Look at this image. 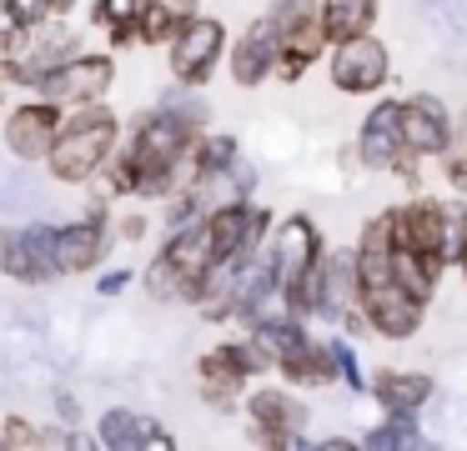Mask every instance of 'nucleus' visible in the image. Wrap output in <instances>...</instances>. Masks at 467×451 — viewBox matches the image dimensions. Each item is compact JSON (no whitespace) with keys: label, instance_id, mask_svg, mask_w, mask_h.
<instances>
[{"label":"nucleus","instance_id":"obj_1","mask_svg":"<svg viewBox=\"0 0 467 451\" xmlns=\"http://www.w3.org/2000/svg\"><path fill=\"white\" fill-rule=\"evenodd\" d=\"M357 301H362V316L372 331L382 336H412L422 326V296L402 286L397 276V261H392V210L377 220H367L362 231V246H357Z\"/></svg>","mask_w":467,"mask_h":451},{"label":"nucleus","instance_id":"obj_2","mask_svg":"<svg viewBox=\"0 0 467 451\" xmlns=\"http://www.w3.org/2000/svg\"><path fill=\"white\" fill-rule=\"evenodd\" d=\"M392 261L412 296H432L447 266V206L437 200H407L392 210Z\"/></svg>","mask_w":467,"mask_h":451},{"label":"nucleus","instance_id":"obj_3","mask_svg":"<svg viewBox=\"0 0 467 451\" xmlns=\"http://www.w3.org/2000/svg\"><path fill=\"white\" fill-rule=\"evenodd\" d=\"M116 146H121V126H116L111 110H106L101 100L76 106L71 116H66L61 136H56L51 156H46L51 180H61V186H81V180H91L96 170H106V160L116 156Z\"/></svg>","mask_w":467,"mask_h":451},{"label":"nucleus","instance_id":"obj_4","mask_svg":"<svg viewBox=\"0 0 467 451\" xmlns=\"http://www.w3.org/2000/svg\"><path fill=\"white\" fill-rule=\"evenodd\" d=\"M0 271L11 281H21V286H46V281L61 276L51 220H26V226L0 231Z\"/></svg>","mask_w":467,"mask_h":451},{"label":"nucleus","instance_id":"obj_5","mask_svg":"<svg viewBox=\"0 0 467 451\" xmlns=\"http://www.w3.org/2000/svg\"><path fill=\"white\" fill-rule=\"evenodd\" d=\"M111 80H116V60L91 50V56L56 60L41 76L36 96H51V100H61V106H91V100H101L106 90H111Z\"/></svg>","mask_w":467,"mask_h":451},{"label":"nucleus","instance_id":"obj_6","mask_svg":"<svg viewBox=\"0 0 467 451\" xmlns=\"http://www.w3.org/2000/svg\"><path fill=\"white\" fill-rule=\"evenodd\" d=\"M272 366V356L262 351V341H226V346H212L202 361H196V371H202L206 381V401H216V406H226V401L236 396V391L246 386V381L256 376V371Z\"/></svg>","mask_w":467,"mask_h":451},{"label":"nucleus","instance_id":"obj_7","mask_svg":"<svg viewBox=\"0 0 467 451\" xmlns=\"http://www.w3.org/2000/svg\"><path fill=\"white\" fill-rule=\"evenodd\" d=\"M66 126V106L51 96H36L26 100V106H16L11 116H5V150H11L16 160H46L56 146V136H61Z\"/></svg>","mask_w":467,"mask_h":451},{"label":"nucleus","instance_id":"obj_8","mask_svg":"<svg viewBox=\"0 0 467 451\" xmlns=\"http://www.w3.org/2000/svg\"><path fill=\"white\" fill-rule=\"evenodd\" d=\"M226 50V26L212 15H196L186 20L182 30H176L171 40V76L182 80V86H206L216 70V60H222Z\"/></svg>","mask_w":467,"mask_h":451},{"label":"nucleus","instance_id":"obj_9","mask_svg":"<svg viewBox=\"0 0 467 451\" xmlns=\"http://www.w3.org/2000/svg\"><path fill=\"white\" fill-rule=\"evenodd\" d=\"M392 76V60H387V46L377 36H352L337 40L332 50V86L347 90V96H372V90L387 86Z\"/></svg>","mask_w":467,"mask_h":451},{"label":"nucleus","instance_id":"obj_10","mask_svg":"<svg viewBox=\"0 0 467 451\" xmlns=\"http://www.w3.org/2000/svg\"><path fill=\"white\" fill-rule=\"evenodd\" d=\"M362 160L372 170H412L417 156L407 150V130H402V100H377L372 116L362 120Z\"/></svg>","mask_w":467,"mask_h":451},{"label":"nucleus","instance_id":"obj_11","mask_svg":"<svg viewBox=\"0 0 467 451\" xmlns=\"http://www.w3.org/2000/svg\"><path fill=\"white\" fill-rule=\"evenodd\" d=\"M276 60H282V30H276L272 15H266L232 46V80L236 86H262V80L276 70Z\"/></svg>","mask_w":467,"mask_h":451},{"label":"nucleus","instance_id":"obj_12","mask_svg":"<svg viewBox=\"0 0 467 451\" xmlns=\"http://www.w3.org/2000/svg\"><path fill=\"white\" fill-rule=\"evenodd\" d=\"M246 411H252V426H256V436L266 441V446H302V421H306V411L296 406L286 391H252V401H246Z\"/></svg>","mask_w":467,"mask_h":451},{"label":"nucleus","instance_id":"obj_13","mask_svg":"<svg viewBox=\"0 0 467 451\" xmlns=\"http://www.w3.org/2000/svg\"><path fill=\"white\" fill-rule=\"evenodd\" d=\"M402 130H407V150L412 156H442L447 140H452V120H447L437 96L402 100Z\"/></svg>","mask_w":467,"mask_h":451},{"label":"nucleus","instance_id":"obj_14","mask_svg":"<svg viewBox=\"0 0 467 451\" xmlns=\"http://www.w3.org/2000/svg\"><path fill=\"white\" fill-rule=\"evenodd\" d=\"M101 256H106V220L101 216H81V220L56 226V261H61V276L96 271Z\"/></svg>","mask_w":467,"mask_h":451},{"label":"nucleus","instance_id":"obj_15","mask_svg":"<svg viewBox=\"0 0 467 451\" xmlns=\"http://www.w3.org/2000/svg\"><path fill=\"white\" fill-rule=\"evenodd\" d=\"M272 256H276V266H282V286L302 281L306 271H312L317 261H322V241H317V226H312L306 216H292L282 231H276Z\"/></svg>","mask_w":467,"mask_h":451},{"label":"nucleus","instance_id":"obj_16","mask_svg":"<svg viewBox=\"0 0 467 451\" xmlns=\"http://www.w3.org/2000/svg\"><path fill=\"white\" fill-rule=\"evenodd\" d=\"M96 441L111 451H146V446H171V431H161L151 416H136V411L126 406H111L101 416V426H96Z\"/></svg>","mask_w":467,"mask_h":451},{"label":"nucleus","instance_id":"obj_17","mask_svg":"<svg viewBox=\"0 0 467 451\" xmlns=\"http://www.w3.org/2000/svg\"><path fill=\"white\" fill-rule=\"evenodd\" d=\"M252 336L262 341V351H266V356L276 361V366L317 346V341H312V336H306V331H302V321H296L292 311H286V316H256V331H252Z\"/></svg>","mask_w":467,"mask_h":451},{"label":"nucleus","instance_id":"obj_18","mask_svg":"<svg viewBox=\"0 0 467 451\" xmlns=\"http://www.w3.org/2000/svg\"><path fill=\"white\" fill-rule=\"evenodd\" d=\"M377 20V0H322V36L332 40H352L367 36Z\"/></svg>","mask_w":467,"mask_h":451},{"label":"nucleus","instance_id":"obj_19","mask_svg":"<svg viewBox=\"0 0 467 451\" xmlns=\"http://www.w3.org/2000/svg\"><path fill=\"white\" fill-rule=\"evenodd\" d=\"M377 401L387 406V416L392 411H417L427 396H432V381L422 376V371H382V376L372 381Z\"/></svg>","mask_w":467,"mask_h":451},{"label":"nucleus","instance_id":"obj_20","mask_svg":"<svg viewBox=\"0 0 467 451\" xmlns=\"http://www.w3.org/2000/svg\"><path fill=\"white\" fill-rule=\"evenodd\" d=\"M196 180H222L226 170H236V140L232 136H202L192 150Z\"/></svg>","mask_w":467,"mask_h":451},{"label":"nucleus","instance_id":"obj_21","mask_svg":"<svg viewBox=\"0 0 467 451\" xmlns=\"http://www.w3.org/2000/svg\"><path fill=\"white\" fill-rule=\"evenodd\" d=\"M332 371H337L332 346H312V351H302V356L282 361V376L286 381H302V386H327V381H332Z\"/></svg>","mask_w":467,"mask_h":451},{"label":"nucleus","instance_id":"obj_22","mask_svg":"<svg viewBox=\"0 0 467 451\" xmlns=\"http://www.w3.org/2000/svg\"><path fill=\"white\" fill-rule=\"evenodd\" d=\"M367 446H377V451H387V446H422V431L412 426V411H392V421L377 426L372 436H367Z\"/></svg>","mask_w":467,"mask_h":451},{"label":"nucleus","instance_id":"obj_23","mask_svg":"<svg viewBox=\"0 0 467 451\" xmlns=\"http://www.w3.org/2000/svg\"><path fill=\"white\" fill-rule=\"evenodd\" d=\"M0 5L21 20V30H41V26H51V20H56L51 0H0Z\"/></svg>","mask_w":467,"mask_h":451},{"label":"nucleus","instance_id":"obj_24","mask_svg":"<svg viewBox=\"0 0 467 451\" xmlns=\"http://www.w3.org/2000/svg\"><path fill=\"white\" fill-rule=\"evenodd\" d=\"M0 446H11V451L41 446V431H36L26 416H5V421H0Z\"/></svg>","mask_w":467,"mask_h":451},{"label":"nucleus","instance_id":"obj_25","mask_svg":"<svg viewBox=\"0 0 467 451\" xmlns=\"http://www.w3.org/2000/svg\"><path fill=\"white\" fill-rule=\"evenodd\" d=\"M332 361H337V376H342V381H347V386H357V391H362V386H367V376H362V366H357V351H352V346H347V341H342V336H337V341H332Z\"/></svg>","mask_w":467,"mask_h":451},{"label":"nucleus","instance_id":"obj_26","mask_svg":"<svg viewBox=\"0 0 467 451\" xmlns=\"http://www.w3.org/2000/svg\"><path fill=\"white\" fill-rule=\"evenodd\" d=\"M467 251V210H447V261H462Z\"/></svg>","mask_w":467,"mask_h":451},{"label":"nucleus","instance_id":"obj_27","mask_svg":"<svg viewBox=\"0 0 467 451\" xmlns=\"http://www.w3.org/2000/svg\"><path fill=\"white\" fill-rule=\"evenodd\" d=\"M151 5H156V10H161V15H166V20H171V26H176V30H182V26H186V20H196V0H151Z\"/></svg>","mask_w":467,"mask_h":451},{"label":"nucleus","instance_id":"obj_28","mask_svg":"<svg viewBox=\"0 0 467 451\" xmlns=\"http://www.w3.org/2000/svg\"><path fill=\"white\" fill-rule=\"evenodd\" d=\"M126 286H131V271H111V276H101V296H121Z\"/></svg>","mask_w":467,"mask_h":451},{"label":"nucleus","instance_id":"obj_29","mask_svg":"<svg viewBox=\"0 0 467 451\" xmlns=\"http://www.w3.org/2000/svg\"><path fill=\"white\" fill-rule=\"evenodd\" d=\"M56 406H61V416H66V421H76V401L66 396V391H61V396H56Z\"/></svg>","mask_w":467,"mask_h":451},{"label":"nucleus","instance_id":"obj_30","mask_svg":"<svg viewBox=\"0 0 467 451\" xmlns=\"http://www.w3.org/2000/svg\"><path fill=\"white\" fill-rule=\"evenodd\" d=\"M141 231H146V226H141V216H131V220H126V226H121V236H131V241H136V236H141Z\"/></svg>","mask_w":467,"mask_h":451},{"label":"nucleus","instance_id":"obj_31","mask_svg":"<svg viewBox=\"0 0 467 451\" xmlns=\"http://www.w3.org/2000/svg\"><path fill=\"white\" fill-rule=\"evenodd\" d=\"M457 266H462V276H467V251H462V261H457Z\"/></svg>","mask_w":467,"mask_h":451},{"label":"nucleus","instance_id":"obj_32","mask_svg":"<svg viewBox=\"0 0 467 451\" xmlns=\"http://www.w3.org/2000/svg\"><path fill=\"white\" fill-rule=\"evenodd\" d=\"M0 80H5V60H0Z\"/></svg>","mask_w":467,"mask_h":451}]
</instances>
